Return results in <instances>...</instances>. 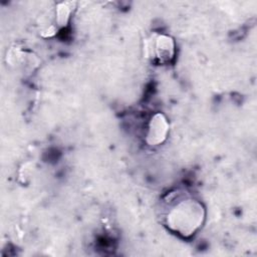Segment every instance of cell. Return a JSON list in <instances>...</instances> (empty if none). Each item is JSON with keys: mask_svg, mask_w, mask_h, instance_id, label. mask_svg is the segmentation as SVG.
<instances>
[{"mask_svg": "<svg viewBox=\"0 0 257 257\" xmlns=\"http://www.w3.org/2000/svg\"><path fill=\"white\" fill-rule=\"evenodd\" d=\"M169 201L170 207L165 217L167 227L184 238L194 235L205 220L202 203L189 196Z\"/></svg>", "mask_w": 257, "mask_h": 257, "instance_id": "cell-1", "label": "cell"}, {"mask_svg": "<svg viewBox=\"0 0 257 257\" xmlns=\"http://www.w3.org/2000/svg\"><path fill=\"white\" fill-rule=\"evenodd\" d=\"M149 55L158 63H170L176 53V44L174 39L166 34H156L149 41L147 45Z\"/></svg>", "mask_w": 257, "mask_h": 257, "instance_id": "cell-2", "label": "cell"}, {"mask_svg": "<svg viewBox=\"0 0 257 257\" xmlns=\"http://www.w3.org/2000/svg\"><path fill=\"white\" fill-rule=\"evenodd\" d=\"M170 124L167 117L162 112L155 113L149 120L146 143L150 147H157L162 145L168 138Z\"/></svg>", "mask_w": 257, "mask_h": 257, "instance_id": "cell-3", "label": "cell"}, {"mask_svg": "<svg viewBox=\"0 0 257 257\" xmlns=\"http://www.w3.org/2000/svg\"><path fill=\"white\" fill-rule=\"evenodd\" d=\"M74 2H60L56 4L54 11V23L51 26L55 27L57 30L65 28L71 18L72 12L74 10Z\"/></svg>", "mask_w": 257, "mask_h": 257, "instance_id": "cell-4", "label": "cell"}]
</instances>
